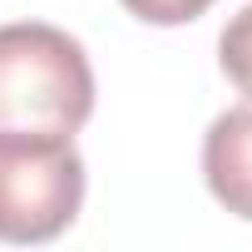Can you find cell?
<instances>
[{
  "instance_id": "1",
  "label": "cell",
  "mask_w": 252,
  "mask_h": 252,
  "mask_svg": "<svg viewBox=\"0 0 252 252\" xmlns=\"http://www.w3.org/2000/svg\"><path fill=\"white\" fill-rule=\"evenodd\" d=\"M94 114L84 45L40 20L0 25V134H79Z\"/></svg>"
},
{
  "instance_id": "2",
  "label": "cell",
  "mask_w": 252,
  "mask_h": 252,
  "mask_svg": "<svg viewBox=\"0 0 252 252\" xmlns=\"http://www.w3.org/2000/svg\"><path fill=\"white\" fill-rule=\"evenodd\" d=\"M79 208L84 158L69 134H0V242H55Z\"/></svg>"
},
{
  "instance_id": "3",
  "label": "cell",
  "mask_w": 252,
  "mask_h": 252,
  "mask_svg": "<svg viewBox=\"0 0 252 252\" xmlns=\"http://www.w3.org/2000/svg\"><path fill=\"white\" fill-rule=\"evenodd\" d=\"M203 183L242 222H252V104L222 109L203 134Z\"/></svg>"
},
{
  "instance_id": "4",
  "label": "cell",
  "mask_w": 252,
  "mask_h": 252,
  "mask_svg": "<svg viewBox=\"0 0 252 252\" xmlns=\"http://www.w3.org/2000/svg\"><path fill=\"white\" fill-rule=\"evenodd\" d=\"M218 64H222L227 84L252 99V0L222 25V35H218Z\"/></svg>"
},
{
  "instance_id": "5",
  "label": "cell",
  "mask_w": 252,
  "mask_h": 252,
  "mask_svg": "<svg viewBox=\"0 0 252 252\" xmlns=\"http://www.w3.org/2000/svg\"><path fill=\"white\" fill-rule=\"evenodd\" d=\"M119 5L144 25H188L203 10H213L218 0H119Z\"/></svg>"
}]
</instances>
